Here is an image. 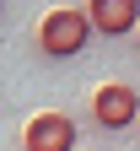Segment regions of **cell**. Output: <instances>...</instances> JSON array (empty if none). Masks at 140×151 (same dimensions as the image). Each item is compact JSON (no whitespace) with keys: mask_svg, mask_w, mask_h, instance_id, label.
<instances>
[{"mask_svg":"<svg viewBox=\"0 0 140 151\" xmlns=\"http://www.w3.org/2000/svg\"><path fill=\"white\" fill-rule=\"evenodd\" d=\"M92 43V22H86V6H54L43 22H38V49L49 60H75Z\"/></svg>","mask_w":140,"mask_h":151,"instance_id":"obj_1","label":"cell"},{"mask_svg":"<svg viewBox=\"0 0 140 151\" xmlns=\"http://www.w3.org/2000/svg\"><path fill=\"white\" fill-rule=\"evenodd\" d=\"M92 119L103 124V129H129L140 119V92L129 81H108V86H97L92 92Z\"/></svg>","mask_w":140,"mask_h":151,"instance_id":"obj_2","label":"cell"},{"mask_svg":"<svg viewBox=\"0 0 140 151\" xmlns=\"http://www.w3.org/2000/svg\"><path fill=\"white\" fill-rule=\"evenodd\" d=\"M22 151H75V119L70 113H32L27 129H22Z\"/></svg>","mask_w":140,"mask_h":151,"instance_id":"obj_3","label":"cell"},{"mask_svg":"<svg viewBox=\"0 0 140 151\" xmlns=\"http://www.w3.org/2000/svg\"><path fill=\"white\" fill-rule=\"evenodd\" d=\"M86 22H92V32H103V38H124V32L140 27V0H92Z\"/></svg>","mask_w":140,"mask_h":151,"instance_id":"obj_4","label":"cell"},{"mask_svg":"<svg viewBox=\"0 0 140 151\" xmlns=\"http://www.w3.org/2000/svg\"><path fill=\"white\" fill-rule=\"evenodd\" d=\"M0 16H6V6H0Z\"/></svg>","mask_w":140,"mask_h":151,"instance_id":"obj_5","label":"cell"},{"mask_svg":"<svg viewBox=\"0 0 140 151\" xmlns=\"http://www.w3.org/2000/svg\"><path fill=\"white\" fill-rule=\"evenodd\" d=\"M135 38H140V27H135Z\"/></svg>","mask_w":140,"mask_h":151,"instance_id":"obj_6","label":"cell"},{"mask_svg":"<svg viewBox=\"0 0 140 151\" xmlns=\"http://www.w3.org/2000/svg\"><path fill=\"white\" fill-rule=\"evenodd\" d=\"M135 124H140V119H135Z\"/></svg>","mask_w":140,"mask_h":151,"instance_id":"obj_7","label":"cell"}]
</instances>
